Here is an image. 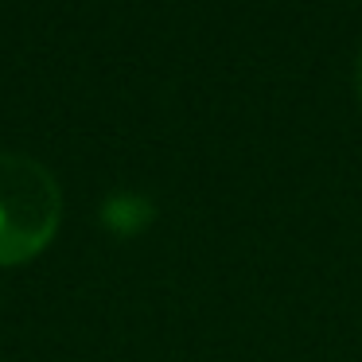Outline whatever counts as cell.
Masks as SVG:
<instances>
[{
    "instance_id": "cell-1",
    "label": "cell",
    "mask_w": 362,
    "mask_h": 362,
    "mask_svg": "<svg viewBox=\"0 0 362 362\" xmlns=\"http://www.w3.org/2000/svg\"><path fill=\"white\" fill-rule=\"evenodd\" d=\"M63 218L59 183L40 160L0 152V265L47 250Z\"/></svg>"
},
{
    "instance_id": "cell-2",
    "label": "cell",
    "mask_w": 362,
    "mask_h": 362,
    "mask_svg": "<svg viewBox=\"0 0 362 362\" xmlns=\"http://www.w3.org/2000/svg\"><path fill=\"white\" fill-rule=\"evenodd\" d=\"M152 214H156L152 203L144 195H136V191H117V195H110L102 206V218L113 234H141L152 222Z\"/></svg>"
},
{
    "instance_id": "cell-3",
    "label": "cell",
    "mask_w": 362,
    "mask_h": 362,
    "mask_svg": "<svg viewBox=\"0 0 362 362\" xmlns=\"http://www.w3.org/2000/svg\"><path fill=\"white\" fill-rule=\"evenodd\" d=\"M354 94H358V105H362V55L354 63Z\"/></svg>"
}]
</instances>
